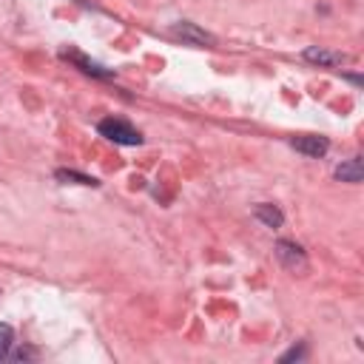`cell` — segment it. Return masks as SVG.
I'll return each mask as SVG.
<instances>
[{
  "mask_svg": "<svg viewBox=\"0 0 364 364\" xmlns=\"http://www.w3.org/2000/svg\"><path fill=\"white\" fill-rule=\"evenodd\" d=\"M97 131H100L105 139L117 142V145H139V142H142V134H139L131 122H125V119H119V117H105V119H100Z\"/></svg>",
  "mask_w": 364,
  "mask_h": 364,
  "instance_id": "6da1fadb",
  "label": "cell"
},
{
  "mask_svg": "<svg viewBox=\"0 0 364 364\" xmlns=\"http://www.w3.org/2000/svg\"><path fill=\"white\" fill-rule=\"evenodd\" d=\"M273 253H276V259L284 270H290V273H304L307 270V253L301 250V245H296L290 239H279Z\"/></svg>",
  "mask_w": 364,
  "mask_h": 364,
  "instance_id": "7a4b0ae2",
  "label": "cell"
},
{
  "mask_svg": "<svg viewBox=\"0 0 364 364\" xmlns=\"http://www.w3.org/2000/svg\"><path fill=\"white\" fill-rule=\"evenodd\" d=\"M171 34L179 37L182 43H188V46H213V43H216L213 34H208L205 28H199L196 23H188V20L173 23V26H171Z\"/></svg>",
  "mask_w": 364,
  "mask_h": 364,
  "instance_id": "3957f363",
  "label": "cell"
},
{
  "mask_svg": "<svg viewBox=\"0 0 364 364\" xmlns=\"http://www.w3.org/2000/svg\"><path fill=\"white\" fill-rule=\"evenodd\" d=\"M290 145H293L299 154L310 156V159H318V156H324V154L330 151V142H327L324 136H316V134H301V136H293V139H290Z\"/></svg>",
  "mask_w": 364,
  "mask_h": 364,
  "instance_id": "277c9868",
  "label": "cell"
},
{
  "mask_svg": "<svg viewBox=\"0 0 364 364\" xmlns=\"http://www.w3.org/2000/svg\"><path fill=\"white\" fill-rule=\"evenodd\" d=\"M304 60H307V63H316V65H327V68H333V65H344L350 57H347L344 51H333V48L310 46V48H304Z\"/></svg>",
  "mask_w": 364,
  "mask_h": 364,
  "instance_id": "5b68a950",
  "label": "cell"
},
{
  "mask_svg": "<svg viewBox=\"0 0 364 364\" xmlns=\"http://www.w3.org/2000/svg\"><path fill=\"white\" fill-rule=\"evenodd\" d=\"M63 57H65V60H71V63H74L80 71H85V74H94V77H114V71H111V68H105V65H100V63L88 60L85 54H80V51H74V48L63 51Z\"/></svg>",
  "mask_w": 364,
  "mask_h": 364,
  "instance_id": "8992f818",
  "label": "cell"
},
{
  "mask_svg": "<svg viewBox=\"0 0 364 364\" xmlns=\"http://www.w3.org/2000/svg\"><path fill=\"white\" fill-rule=\"evenodd\" d=\"M336 179H338V182L358 185V182L364 179V162H361V156H353V159L341 162V165L336 168Z\"/></svg>",
  "mask_w": 364,
  "mask_h": 364,
  "instance_id": "52a82bcc",
  "label": "cell"
},
{
  "mask_svg": "<svg viewBox=\"0 0 364 364\" xmlns=\"http://www.w3.org/2000/svg\"><path fill=\"white\" fill-rule=\"evenodd\" d=\"M253 216L262 222V225H267V228H282L284 225V213L276 208V205H270V202H259L256 208H253Z\"/></svg>",
  "mask_w": 364,
  "mask_h": 364,
  "instance_id": "ba28073f",
  "label": "cell"
},
{
  "mask_svg": "<svg viewBox=\"0 0 364 364\" xmlns=\"http://www.w3.org/2000/svg\"><path fill=\"white\" fill-rule=\"evenodd\" d=\"M54 176H57L60 182H74V185H91V188H97V185H100L94 176H88V173H80V171H68V168H60Z\"/></svg>",
  "mask_w": 364,
  "mask_h": 364,
  "instance_id": "9c48e42d",
  "label": "cell"
},
{
  "mask_svg": "<svg viewBox=\"0 0 364 364\" xmlns=\"http://www.w3.org/2000/svg\"><path fill=\"white\" fill-rule=\"evenodd\" d=\"M11 347H14V330L0 321V361H6L11 355Z\"/></svg>",
  "mask_w": 364,
  "mask_h": 364,
  "instance_id": "30bf717a",
  "label": "cell"
},
{
  "mask_svg": "<svg viewBox=\"0 0 364 364\" xmlns=\"http://www.w3.org/2000/svg\"><path fill=\"white\" fill-rule=\"evenodd\" d=\"M304 353H307V350H304V344H299V347L287 350V353H284L279 361H299V358H304Z\"/></svg>",
  "mask_w": 364,
  "mask_h": 364,
  "instance_id": "8fae6325",
  "label": "cell"
}]
</instances>
